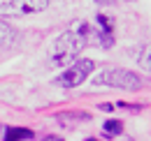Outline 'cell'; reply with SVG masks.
Returning a JSON list of instances; mask_svg holds the SVG:
<instances>
[{
    "instance_id": "cell-1",
    "label": "cell",
    "mask_w": 151,
    "mask_h": 141,
    "mask_svg": "<svg viewBox=\"0 0 151 141\" xmlns=\"http://www.w3.org/2000/svg\"><path fill=\"white\" fill-rule=\"evenodd\" d=\"M88 44H95V26L88 21H75L63 35L54 42V65H68L79 51H84Z\"/></svg>"
},
{
    "instance_id": "cell-2",
    "label": "cell",
    "mask_w": 151,
    "mask_h": 141,
    "mask_svg": "<svg viewBox=\"0 0 151 141\" xmlns=\"http://www.w3.org/2000/svg\"><path fill=\"white\" fill-rule=\"evenodd\" d=\"M93 86H112V88H121V90H139L142 88V79L130 70L112 67V70H102L100 74H95Z\"/></svg>"
},
{
    "instance_id": "cell-3",
    "label": "cell",
    "mask_w": 151,
    "mask_h": 141,
    "mask_svg": "<svg viewBox=\"0 0 151 141\" xmlns=\"http://www.w3.org/2000/svg\"><path fill=\"white\" fill-rule=\"evenodd\" d=\"M93 67H95V63L91 58H81V60H77L75 65H70L68 70L58 76L56 83L58 86H65V88H77V86H81L88 79V74L93 72Z\"/></svg>"
},
{
    "instance_id": "cell-4",
    "label": "cell",
    "mask_w": 151,
    "mask_h": 141,
    "mask_svg": "<svg viewBox=\"0 0 151 141\" xmlns=\"http://www.w3.org/2000/svg\"><path fill=\"white\" fill-rule=\"evenodd\" d=\"M51 0H7L0 5L2 16H26V14H37L49 7Z\"/></svg>"
},
{
    "instance_id": "cell-5",
    "label": "cell",
    "mask_w": 151,
    "mask_h": 141,
    "mask_svg": "<svg viewBox=\"0 0 151 141\" xmlns=\"http://www.w3.org/2000/svg\"><path fill=\"white\" fill-rule=\"evenodd\" d=\"M95 44L102 49H109L114 44V30H112V19L109 16H95Z\"/></svg>"
},
{
    "instance_id": "cell-6",
    "label": "cell",
    "mask_w": 151,
    "mask_h": 141,
    "mask_svg": "<svg viewBox=\"0 0 151 141\" xmlns=\"http://www.w3.org/2000/svg\"><path fill=\"white\" fill-rule=\"evenodd\" d=\"M33 139V130L28 127H7L5 130V141H26Z\"/></svg>"
},
{
    "instance_id": "cell-7",
    "label": "cell",
    "mask_w": 151,
    "mask_h": 141,
    "mask_svg": "<svg viewBox=\"0 0 151 141\" xmlns=\"http://www.w3.org/2000/svg\"><path fill=\"white\" fill-rule=\"evenodd\" d=\"M14 39V28L9 26V23H5V21H0V46H5V44H9Z\"/></svg>"
},
{
    "instance_id": "cell-8",
    "label": "cell",
    "mask_w": 151,
    "mask_h": 141,
    "mask_svg": "<svg viewBox=\"0 0 151 141\" xmlns=\"http://www.w3.org/2000/svg\"><path fill=\"white\" fill-rule=\"evenodd\" d=\"M121 130H123L121 120H105V125H102V132H105L107 137H119Z\"/></svg>"
},
{
    "instance_id": "cell-9",
    "label": "cell",
    "mask_w": 151,
    "mask_h": 141,
    "mask_svg": "<svg viewBox=\"0 0 151 141\" xmlns=\"http://www.w3.org/2000/svg\"><path fill=\"white\" fill-rule=\"evenodd\" d=\"M58 118H60L63 123H68V120H88L91 116H88V113H77V111H70V113H60Z\"/></svg>"
},
{
    "instance_id": "cell-10",
    "label": "cell",
    "mask_w": 151,
    "mask_h": 141,
    "mask_svg": "<svg viewBox=\"0 0 151 141\" xmlns=\"http://www.w3.org/2000/svg\"><path fill=\"white\" fill-rule=\"evenodd\" d=\"M139 65H142L144 70L149 72V49H144V53H142V58H139Z\"/></svg>"
},
{
    "instance_id": "cell-11",
    "label": "cell",
    "mask_w": 151,
    "mask_h": 141,
    "mask_svg": "<svg viewBox=\"0 0 151 141\" xmlns=\"http://www.w3.org/2000/svg\"><path fill=\"white\" fill-rule=\"evenodd\" d=\"M98 5H112V2H119V0H95Z\"/></svg>"
},
{
    "instance_id": "cell-12",
    "label": "cell",
    "mask_w": 151,
    "mask_h": 141,
    "mask_svg": "<svg viewBox=\"0 0 151 141\" xmlns=\"http://www.w3.org/2000/svg\"><path fill=\"white\" fill-rule=\"evenodd\" d=\"M44 141H63V139H60V137H47Z\"/></svg>"
},
{
    "instance_id": "cell-13",
    "label": "cell",
    "mask_w": 151,
    "mask_h": 141,
    "mask_svg": "<svg viewBox=\"0 0 151 141\" xmlns=\"http://www.w3.org/2000/svg\"><path fill=\"white\" fill-rule=\"evenodd\" d=\"M86 141H98V139H86Z\"/></svg>"
}]
</instances>
